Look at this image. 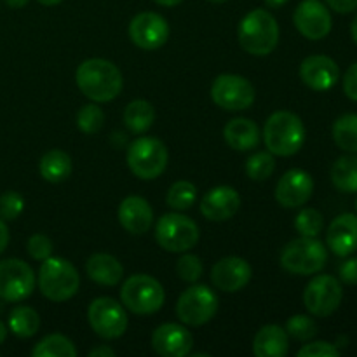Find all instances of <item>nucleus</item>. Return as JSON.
Segmentation results:
<instances>
[{
    "mask_svg": "<svg viewBox=\"0 0 357 357\" xmlns=\"http://www.w3.org/2000/svg\"><path fill=\"white\" fill-rule=\"evenodd\" d=\"M75 82L84 96L94 103H107L121 94L124 79L117 66L112 61L101 58H93L84 61L77 68Z\"/></svg>",
    "mask_w": 357,
    "mask_h": 357,
    "instance_id": "nucleus-1",
    "label": "nucleus"
},
{
    "mask_svg": "<svg viewBox=\"0 0 357 357\" xmlns=\"http://www.w3.org/2000/svg\"><path fill=\"white\" fill-rule=\"evenodd\" d=\"M264 142L274 155H295L305 143V126L291 112H275L265 122Z\"/></svg>",
    "mask_w": 357,
    "mask_h": 357,
    "instance_id": "nucleus-2",
    "label": "nucleus"
},
{
    "mask_svg": "<svg viewBox=\"0 0 357 357\" xmlns=\"http://www.w3.org/2000/svg\"><path fill=\"white\" fill-rule=\"evenodd\" d=\"M239 44L253 56H267L278 47L279 24L265 9H253L239 23Z\"/></svg>",
    "mask_w": 357,
    "mask_h": 357,
    "instance_id": "nucleus-3",
    "label": "nucleus"
},
{
    "mask_svg": "<svg viewBox=\"0 0 357 357\" xmlns=\"http://www.w3.org/2000/svg\"><path fill=\"white\" fill-rule=\"evenodd\" d=\"M38 288L51 302H66L79 291L80 275L68 260L49 257L38 271Z\"/></svg>",
    "mask_w": 357,
    "mask_h": 357,
    "instance_id": "nucleus-4",
    "label": "nucleus"
},
{
    "mask_svg": "<svg viewBox=\"0 0 357 357\" xmlns=\"http://www.w3.org/2000/svg\"><path fill=\"white\" fill-rule=\"evenodd\" d=\"M326 260V248L316 237H300L286 244L281 251L282 268L296 275L317 274L324 268Z\"/></svg>",
    "mask_w": 357,
    "mask_h": 357,
    "instance_id": "nucleus-5",
    "label": "nucleus"
},
{
    "mask_svg": "<svg viewBox=\"0 0 357 357\" xmlns=\"http://www.w3.org/2000/svg\"><path fill=\"white\" fill-rule=\"evenodd\" d=\"M121 300L132 314L149 316L164 305L166 293L157 279L145 274H136L122 284Z\"/></svg>",
    "mask_w": 357,
    "mask_h": 357,
    "instance_id": "nucleus-6",
    "label": "nucleus"
},
{
    "mask_svg": "<svg viewBox=\"0 0 357 357\" xmlns=\"http://www.w3.org/2000/svg\"><path fill=\"white\" fill-rule=\"evenodd\" d=\"M128 166L132 174L142 180H155L167 166V149L160 139L143 138L135 139L128 149Z\"/></svg>",
    "mask_w": 357,
    "mask_h": 357,
    "instance_id": "nucleus-7",
    "label": "nucleus"
},
{
    "mask_svg": "<svg viewBox=\"0 0 357 357\" xmlns=\"http://www.w3.org/2000/svg\"><path fill=\"white\" fill-rule=\"evenodd\" d=\"M155 239L169 253L192 250L199 241V227L192 218L178 213L160 216L155 227Z\"/></svg>",
    "mask_w": 357,
    "mask_h": 357,
    "instance_id": "nucleus-8",
    "label": "nucleus"
},
{
    "mask_svg": "<svg viewBox=\"0 0 357 357\" xmlns=\"http://www.w3.org/2000/svg\"><path fill=\"white\" fill-rule=\"evenodd\" d=\"M218 312V296L211 288L195 284L185 289L176 303L178 319L188 326H202Z\"/></svg>",
    "mask_w": 357,
    "mask_h": 357,
    "instance_id": "nucleus-9",
    "label": "nucleus"
},
{
    "mask_svg": "<svg viewBox=\"0 0 357 357\" xmlns=\"http://www.w3.org/2000/svg\"><path fill=\"white\" fill-rule=\"evenodd\" d=\"M87 319L98 337L114 340L128 330V314L119 302L108 296L96 298L87 309Z\"/></svg>",
    "mask_w": 357,
    "mask_h": 357,
    "instance_id": "nucleus-10",
    "label": "nucleus"
},
{
    "mask_svg": "<svg viewBox=\"0 0 357 357\" xmlns=\"http://www.w3.org/2000/svg\"><path fill=\"white\" fill-rule=\"evenodd\" d=\"M35 272L28 264L17 258L0 261V300L21 302L35 289Z\"/></svg>",
    "mask_w": 357,
    "mask_h": 357,
    "instance_id": "nucleus-11",
    "label": "nucleus"
},
{
    "mask_svg": "<svg viewBox=\"0 0 357 357\" xmlns=\"http://www.w3.org/2000/svg\"><path fill=\"white\" fill-rule=\"evenodd\" d=\"M211 98L220 108H225V110H246L255 101V87L244 77L223 73L216 77L213 82Z\"/></svg>",
    "mask_w": 357,
    "mask_h": 357,
    "instance_id": "nucleus-12",
    "label": "nucleus"
},
{
    "mask_svg": "<svg viewBox=\"0 0 357 357\" xmlns=\"http://www.w3.org/2000/svg\"><path fill=\"white\" fill-rule=\"evenodd\" d=\"M344 289L333 275H316L303 291V303L312 316L328 317L340 307Z\"/></svg>",
    "mask_w": 357,
    "mask_h": 357,
    "instance_id": "nucleus-13",
    "label": "nucleus"
},
{
    "mask_svg": "<svg viewBox=\"0 0 357 357\" xmlns=\"http://www.w3.org/2000/svg\"><path fill=\"white\" fill-rule=\"evenodd\" d=\"M129 37L143 51H155L169 38V24L160 14L142 13L131 20Z\"/></svg>",
    "mask_w": 357,
    "mask_h": 357,
    "instance_id": "nucleus-14",
    "label": "nucleus"
},
{
    "mask_svg": "<svg viewBox=\"0 0 357 357\" xmlns=\"http://www.w3.org/2000/svg\"><path fill=\"white\" fill-rule=\"evenodd\" d=\"M295 26L309 40H321L331 31V14L319 0H303L293 14Z\"/></svg>",
    "mask_w": 357,
    "mask_h": 357,
    "instance_id": "nucleus-15",
    "label": "nucleus"
},
{
    "mask_svg": "<svg viewBox=\"0 0 357 357\" xmlns=\"http://www.w3.org/2000/svg\"><path fill=\"white\" fill-rule=\"evenodd\" d=\"M314 192V180L307 171L289 169L281 176L275 187V201L282 208H300Z\"/></svg>",
    "mask_w": 357,
    "mask_h": 357,
    "instance_id": "nucleus-16",
    "label": "nucleus"
},
{
    "mask_svg": "<svg viewBox=\"0 0 357 357\" xmlns=\"http://www.w3.org/2000/svg\"><path fill=\"white\" fill-rule=\"evenodd\" d=\"M153 351L162 357H185L194 347L192 333L181 324H160L152 335Z\"/></svg>",
    "mask_w": 357,
    "mask_h": 357,
    "instance_id": "nucleus-17",
    "label": "nucleus"
},
{
    "mask_svg": "<svg viewBox=\"0 0 357 357\" xmlns=\"http://www.w3.org/2000/svg\"><path fill=\"white\" fill-rule=\"evenodd\" d=\"M300 79L312 91L331 89L340 79V68L330 56H309L300 65Z\"/></svg>",
    "mask_w": 357,
    "mask_h": 357,
    "instance_id": "nucleus-18",
    "label": "nucleus"
},
{
    "mask_svg": "<svg viewBox=\"0 0 357 357\" xmlns=\"http://www.w3.org/2000/svg\"><path fill=\"white\" fill-rule=\"evenodd\" d=\"M251 279V267L239 257H227L216 261L211 271V281L220 291L234 293L243 289Z\"/></svg>",
    "mask_w": 357,
    "mask_h": 357,
    "instance_id": "nucleus-19",
    "label": "nucleus"
},
{
    "mask_svg": "<svg viewBox=\"0 0 357 357\" xmlns=\"http://www.w3.org/2000/svg\"><path fill=\"white\" fill-rule=\"evenodd\" d=\"M241 206V197L236 188L227 187H215L202 197L201 201V213L211 222H225L232 218Z\"/></svg>",
    "mask_w": 357,
    "mask_h": 357,
    "instance_id": "nucleus-20",
    "label": "nucleus"
},
{
    "mask_svg": "<svg viewBox=\"0 0 357 357\" xmlns=\"http://www.w3.org/2000/svg\"><path fill=\"white\" fill-rule=\"evenodd\" d=\"M326 244L337 257H349L357 251V216L345 213L328 227Z\"/></svg>",
    "mask_w": 357,
    "mask_h": 357,
    "instance_id": "nucleus-21",
    "label": "nucleus"
},
{
    "mask_svg": "<svg viewBox=\"0 0 357 357\" xmlns=\"http://www.w3.org/2000/svg\"><path fill=\"white\" fill-rule=\"evenodd\" d=\"M119 222L129 234L143 236L152 227L153 211L145 199L131 195V197H126L119 206Z\"/></svg>",
    "mask_w": 357,
    "mask_h": 357,
    "instance_id": "nucleus-22",
    "label": "nucleus"
},
{
    "mask_svg": "<svg viewBox=\"0 0 357 357\" xmlns=\"http://www.w3.org/2000/svg\"><path fill=\"white\" fill-rule=\"evenodd\" d=\"M223 136L230 149L237 150V152H248V150L257 149L260 143V128L250 119H232L225 126Z\"/></svg>",
    "mask_w": 357,
    "mask_h": 357,
    "instance_id": "nucleus-23",
    "label": "nucleus"
},
{
    "mask_svg": "<svg viewBox=\"0 0 357 357\" xmlns=\"http://www.w3.org/2000/svg\"><path fill=\"white\" fill-rule=\"evenodd\" d=\"M288 351V333L278 324L264 326L253 340V352L257 357H284Z\"/></svg>",
    "mask_w": 357,
    "mask_h": 357,
    "instance_id": "nucleus-24",
    "label": "nucleus"
},
{
    "mask_svg": "<svg viewBox=\"0 0 357 357\" xmlns=\"http://www.w3.org/2000/svg\"><path fill=\"white\" fill-rule=\"evenodd\" d=\"M86 272L91 281L101 286H117L124 275V267L115 257L107 253H96L89 257L86 264Z\"/></svg>",
    "mask_w": 357,
    "mask_h": 357,
    "instance_id": "nucleus-25",
    "label": "nucleus"
},
{
    "mask_svg": "<svg viewBox=\"0 0 357 357\" xmlns=\"http://www.w3.org/2000/svg\"><path fill=\"white\" fill-rule=\"evenodd\" d=\"M38 171L49 183H61L72 174V159L63 150H49L38 162Z\"/></svg>",
    "mask_w": 357,
    "mask_h": 357,
    "instance_id": "nucleus-26",
    "label": "nucleus"
},
{
    "mask_svg": "<svg viewBox=\"0 0 357 357\" xmlns=\"http://www.w3.org/2000/svg\"><path fill=\"white\" fill-rule=\"evenodd\" d=\"M155 119L153 107L145 100H135L126 107L124 124L135 135H143L149 131Z\"/></svg>",
    "mask_w": 357,
    "mask_h": 357,
    "instance_id": "nucleus-27",
    "label": "nucleus"
},
{
    "mask_svg": "<svg viewBox=\"0 0 357 357\" xmlns=\"http://www.w3.org/2000/svg\"><path fill=\"white\" fill-rule=\"evenodd\" d=\"M331 181L335 187L347 194L357 192V155H344L331 167Z\"/></svg>",
    "mask_w": 357,
    "mask_h": 357,
    "instance_id": "nucleus-28",
    "label": "nucleus"
},
{
    "mask_svg": "<svg viewBox=\"0 0 357 357\" xmlns=\"http://www.w3.org/2000/svg\"><path fill=\"white\" fill-rule=\"evenodd\" d=\"M40 328V317L31 307H16L9 316V330L20 338H30Z\"/></svg>",
    "mask_w": 357,
    "mask_h": 357,
    "instance_id": "nucleus-29",
    "label": "nucleus"
},
{
    "mask_svg": "<svg viewBox=\"0 0 357 357\" xmlns=\"http://www.w3.org/2000/svg\"><path fill=\"white\" fill-rule=\"evenodd\" d=\"M33 357H75L77 349L72 340L63 335H49L42 338L31 351Z\"/></svg>",
    "mask_w": 357,
    "mask_h": 357,
    "instance_id": "nucleus-30",
    "label": "nucleus"
},
{
    "mask_svg": "<svg viewBox=\"0 0 357 357\" xmlns=\"http://www.w3.org/2000/svg\"><path fill=\"white\" fill-rule=\"evenodd\" d=\"M333 139L338 149L357 153V114H347L333 124Z\"/></svg>",
    "mask_w": 357,
    "mask_h": 357,
    "instance_id": "nucleus-31",
    "label": "nucleus"
},
{
    "mask_svg": "<svg viewBox=\"0 0 357 357\" xmlns=\"http://www.w3.org/2000/svg\"><path fill=\"white\" fill-rule=\"evenodd\" d=\"M195 197H197L195 185H192L190 181L181 180L171 185L166 195V202L169 208L176 209V211H185V209H190L194 206Z\"/></svg>",
    "mask_w": 357,
    "mask_h": 357,
    "instance_id": "nucleus-32",
    "label": "nucleus"
},
{
    "mask_svg": "<svg viewBox=\"0 0 357 357\" xmlns=\"http://www.w3.org/2000/svg\"><path fill=\"white\" fill-rule=\"evenodd\" d=\"M275 171L274 153L257 152L246 160V174L255 181H264Z\"/></svg>",
    "mask_w": 357,
    "mask_h": 357,
    "instance_id": "nucleus-33",
    "label": "nucleus"
},
{
    "mask_svg": "<svg viewBox=\"0 0 357 357\" xmlns=\"http://www.w3.org/2000/svg\"><path fill=\"white\" fill-rule=\"evenodd\" d=\"M324 227V218L317 209L307 208L298 213L295 220L296 232L302 237H317Z\"/></svg>",
    "mask_w": 357,
    "mask_h": 357,
    "instance_id": "nucleus-34",
    "label": "nucleus"
},
{
    "mask_svg": "<svg viewBox=\"0 0 357 357\" xmlns=\"http://www.w3.org/2000/svg\"><path fill=\"white\" fill-rule=\"evenodd\" d=\"M105 124V114L98 105H86L77 114V128L86 135H94Z\"/></svg>",
    "mask_w": 357,
    "mask_h": 357,
    "instance_id": "nucleus-35",
    "label": "nucleus"
},
{
    "mask_svg": "<svg viewBox=\"0 0 357 357\" xmlns=\"http://www.w3.org/2000/svg\"><path fill=\"white\" fill-rule=\"evenodd\" d=\"M286 333L298 342H309L317 335V326L310 317L307 316H293L286 323Z\"/></svg>",
    "mask_w": 357,
    "mask_h": 357,
    "instance_id": "nucleus-36",
    "label": "nucleus"
},
{
    "mask_svg": "<svg viewBox=\"0 0 357 357\" xmlns=\"http://www.w3.org/2000/svg\"><path fill=\"white\" fill-rule=\"evenodd\" d=\"M178 278L185 282H195L202 275V261L195 255H183L176 264Z\"/></svg>",
    "mask_w": 357,
    "mask_h": 357,
    "instance_id": "nucleus-37",
    "label": "nucleus"
},
{
    "mask_svg": "<svg viewBox=\"0 0 357 357\" xmlns=\"http://www.w3.org/2000/svg\"><path fill=\"white\" fill-rule=\"evenodd\" d=\"M24 199L17 192H6L0 195V218L13 222L23 213Z\"/></svg>",
    "mask_w": 357,
    "mask_h": 357,
    "instance_id": "nucleus-38",
    "label": "nucleus"
},
{
    "mask_svg": "<svg viewBox=\"0 0 357 357\" xmlns=\"http://www.w3.org/2000/svg\"><path fill=\"white\" fill-rule=\"evenodd\" d=\"M52 250H54L52 241L47 236H44V234H35V236L28 239V253H30L33 260H47L49 257H52Z\"/></svg>",
    "mask_w": 357,
    "mask_h": 357,
    "instance_id": "nucleus-39",
    "label": "nucleus"
},
{
    "mask_svg": "<svg viewBox=\"0 0 357 357\" xmlns=\"http://www.w3.org/2000/svg\"><path fill=\"white\" fill-rule=\"evenodd\" d=\"M338 354V349L328 342H312L298 351V357H337Z\"/></svg>",
    "mask_w": 357,
    "mask_h": 357,
    "instance_id": "nucleus-40",
    "label": "nucleus"
},
{
    "mask_svg": "<svg viewBox=\"0 0 357 357\" xmlns=\"http://www.w3.org/2000/svg\"><path fill=\"white\" fill-rule=\"evenodd\" d=\"M344 93L349 100L357 101V63L349 66L344 77Z\"/></svg>",
    "mask_w": 357,
    "mask_h": 357,
    "instance_id": "nucleus-41",
    "label": "nucleus"
},
{
    "mask_svg": "<svg viewBox=\"0 0 357 357\" xmlns=\"http://www.w3.org/2000/svg\"><path fill=\"white\" fill-rule=\"evenodd\" d=\"M338 274H340L342 281L347 282V284H357V257L345 260L340 265Z\"/></svg>",
    "mask_w": 357,
    "mask_h": 357,
    "instance_id": "nucleus-42",
    "label": "nucleus"
},
{
    "mask_svg": "<svg viewBox=\"0 0 357 357\" xmlns=\"http://www.w3.org/2000/svg\"><path fill=\"white\" fill-rule=\"evenodd\" d=\"M328 6L340 14H349L357 10V0H326Z\"/></svg>",
    "mask_w": 357,
    "mask_h": 357,
    "instance_id": "nucleus-43",
    "label": "nucleus"
},
{
    "mask_svg": "<svg viewBox=\"0 0 357 357\" xmlns=\"http://www.w3.org/2000/svg\"><path fill=\"white\" fill-rule=\"evenodd\" d=\"M9 244V229L6 225V220L0 218V253H3Z\"/></svg>",
    "mask_w": 357,
    "mask_h": 357,
    "instance_id": "nucleus-44",
    "label": "nucleus"
},
{
    "mask_svg": "<svg viewBox=\"0 0 357 357\" xmlns=\"http://www.w3.org/2000/svg\"><path fill=\"white\" fill-rule=\"evenodd\" d=\"M89 357H115V352L108 345H101V347L93 349L89 352Z\"/></svg>",
    "mask_w": 357,
    "mask_h": 357,
    "instance_id": "nucleus-45",
    "label": "nucleus"
},
{
    "mask_svg": "<svg viewBox=\"0 0 357 357\" xmlns=\"http://www.w3.org/2000/svg\"><path fill=\"white\" fill-rule=\"evenodd\" d=\"M28 2H30V0H6L7 6L13 7V9H21V7L26 6Z\"/></svg>",
    "mask_w": 357,
    "mask_h": 357,
    "instance_id": "nucleus-46",
    "label": "nucleus"
},
{
    "mask_svg": "<svg viewBox=\"0 0 357 357\" xmlns=\"http://www.w3.org/2000/svg\"><path fill=\"white\" fill-rule=\"evenodd\" d=\"M155 2L159 3V6H164V7H174V6H178V3L183 2V0H155Z\"/></svg>",
    "mask_w": 357,
    "mask_h": 357,
    "instance_id": "nucleus-47",
    "label": "nucleus"
},
{
    "mask_svg": "<svg viewBox=\"0 0 357 357\" xmlns=\"http://www.w3.org/2000/svg\"><path fill=\"white\" fill-rule=\"evenodd\" d=\"M286 2H288V0H265V3H267L268 7H272V9H278V7H282Z\"/></svg>",
    "mask_w": 357,
    "mask_h": 357,
    "instance_id": "nucleus-48",
    "label": "nucleus"
},
{
    "mask_svg": "<svg viewBox=\"0 0 357 357\" xmlns=\"http://www.w3.org/2000/svg\"><path fill=\"white\" fill-rule=\"evenodd\" d=\"M6 338H7V328H6V324H3L2 321H0V345H2L3 342H6Z\"/></svg>",
    "mask_w": 357,
    "mask_h": 357,
    "instance_id": "nucleus-49",
    "label": "nucleus"
},
{
    "mask_svg": "<svg viewBox=\"0 0 357 357\" xmlns=\"http://www.w3.org/2000/svg\"><path fill=\"white\" fill-rule=\"evenodd\" d=\"M351 33H352V38H354V42H356V44H357V16L354 17V21H352Z\"/></svg>",
    "mask_w": 357,
    "mask_h": 357,
    "instance_id": "nucleus-50",
    "label": "nucleus"
},
{
    "mask_svg": "<svg viewBox=\"0 0 357 357\" xmlns=\"http://www.w3.org/2000/svg\"><path fill=\"white\" fill-rule=\"evenodd\" d=\"M38 2H40L42 6H58V3H61L63 0H38Z\"/></svg>",
    "mask_w": 357,
    "mask_h": 357,
    "instance_id": "nucleus-51",
    "label": "nucleus"
},
{
    "mask_svg": "<svg viewBox=\"0 0 357 357\" xmlns=\"http://www.w3.org/2000/svg\"><path fill=\"white\" fill-rule=\"evenodd\" d=\"M209 2H213V3H223V2H227V0H209Z\"/></svg>",
    "mask_w": 357,
    "mask_h": 357,
    "instance_id": "nucleus-52",
    "label": "nucleus"
},
{
    "mask_svg": "<svg viewBox=\"0 0 357 357\" xmlns=\"http://www.w3.org/2000/svg\"><path fill=\"white\" fill-rule=\"evenodd\" d=\"M356 209H357V202H356Z\"/></svg>",
    "mask_w": 357,
    "mask_h": 357,
    "instance_id": "nucleus-53",
    "label": "nucleus"
}]
</instances>
